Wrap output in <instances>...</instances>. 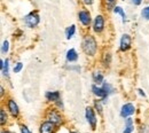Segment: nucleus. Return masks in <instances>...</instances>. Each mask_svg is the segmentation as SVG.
<instances>
[{
	"instance_id": "obj_23",
	"label": "nucleus",
	"mask_w": 149,
	"mask_h": 133,
	"mask_svg": "<svg viewBox=\"0 0 149 133\" xmlns=\"http://www.w3.org/2000/svg\"><path fill=\"white\" fill-rule=\"evenodd\" d=\"M101 86L103 87V90L106 91V93L109 95V96H110V95H112V94H115V92H116L115 87L112 86L110 83H108L107 80H104V83H103V84H102Z\"/></svg>"
},
{
	"instance_id": "obj_31",
	"label": "nucleus",
	"mask_w": 149,
	"mask_h": 133,
	"mask_svg": "<svg viewBox=\"0 0 149 133\" xmlns=\"http://www.w3.org/2000/svg\"><path fill=\"white\" fill-rule=\"evenodd\" d=\"M53 106H55L56 108H57V109H60L61 111H63V110H64V102H63V100H62V99H60V100H58L57 102H55Z\"/></svg>"
},
{
	"instance_id": "obj_13",
	"label": "nucleus",
	"mask_w": 149,
	"mask_h": 133,
	"mask_svg": "<svg viewBox=\"0 0 149 133\" xmlns=\"http://www.w3.org/2000/svg\"><path fill=\"white\" fill-rule=\"evenodd\" d=\"M0 71H1V76L6 79H9V72H10V60L8 57L6 58H1L0 60Z\"/></svg>"
},
{
	"instance_id": "obj_18",
	"label": "nucleus",
	"mask_w": 149,
	"mask_h": 133,
	"mask_svg": "<svg viewBox=\"0 0 149 133\" xmlns=\"http://www.w3.org/2000/svg\"><path fill=\"white\" fill-rule=\"evenodd\" d=\"M112 13H113L115 15H117V16H119V17H120V21H122V23H123V24H125V23L127 22V14H126L125 9H124L122 6L116 5V6H115V8H113V10H112Z\"/></svg>"
},
{
	"instance_id": "obj_5",
	"label": "nucleus",
	"mask_w": 149,
	"mask_h": 133,
	"mask_svg": "<svg viewBox=\"0 0 149 133\" xmlns=\"http://www.w3.org/2000/svg\"><path fill=\"white\" fill-rule=\"evenodd\" d=\"M2 104L5 106V108L7 109L8 114L10 115V117H12L14 120L19 119V117H21V109H19V103L15 101L14 97H12V96H6V99H5V101H3Z\"/></svg>"
},
{
	"instance_id": "obj_29",
	"label": "nucleus",
	"mask_w": 149,
	"mask_h": 133,
	"mask_svg": "<svg viewBox=\"0 0 149 133\" xmlns=\"http://www.w3.org/2000/svg\"><path fill=\"white\" fill-rule=\"evenodd\" d=\"M79 1H80V3H81L84 7L90 8V7H92L94 3H95L96 0H79Z\"/></svg>"
},
{
	"instance_id": "obj_12",
	"label": "nucleus",
	"mask_w": 149,
	"mask_h": 133,
	"mask_svg": "<svg viewBox=\"0 0 149 133\" xmlns=\"http://www.w3.org/2000/svg\"><path fill=\"white\" fill-rule=\"evenodd\" d=\"M112 63V53L109 49H104L100 55V64L103 69H109Z\"/></svg>"
},
{
	"instance_id": "obj_14",
	"label": "nucleus",
	"mask_w": 149,
	"mask_h": 133,
	"mask_svg": "<svg viewBox=\"0 0 149 133\" xmlns=\"http://www.w3.org/2000/svg\"><path fill=\"white\" fill-rule=\"evenodd\" d=\"M60 99H62V94L60 91L54 90V91H46L45 92V100L46 102L51 103V104H54L55 102H57Z\"/></svg>"
},
{
	"instance_id": "obj_33",
	"label": "nucleus",
	"mask_w": 149,
	"mask_h": 133,
	"mask_svg": "<svg viewBox=\"0 0 149 133\" xmlns=\"http://www.w3.org/2000/svg\"><path fill=\"white\" fill-rule=\"evenodd\" d=\"M6 94H7L6 88L3 87V85H0V96H1V99H2V100L5 99V95Z\"/></svg>"
},
{
	"instance_id": "obj_26",
	"label": "nucleus",
	"mask_w": 149,
	"mask_h": 133,
	"mask_svg": "<svg viewBox=\"0 0 149 133\" xmlns=\"http://www.w3.org/2000/svg\"><path fill=\"white\" fill-rule=\"evenodd\" d=\"M141 17H142V19L143 21H147V22H149V5H147V6H145L142 9H141Z\"/></svg>"
},
{
	"instance_id": "obj_17",
	"label": "nucleus",
	"mask_w": 149,
	"mask_h": 133,
	"mask_svg": "<svg viewBox=\"0 0 149 133\" xmlns=\"http://www.w3.org/2000/svg\"><path fill=\"white\" fill-rule=\"evenodd\" d=\"M9 117H10V115L8 114L7 109L2 104L0 108V125H1V127H5L9 124Z\"/></svg>"
},
{
	"instance_id": "obj_25",
	"label": "nucleus",
	"mask_w": 149,
	"mask_h": 133,
	"mask_svg": "<svg viewBox=\"0 0 149 133\" xmlns=\"http://www.w3.org/2000/svg\"><path fill=\"white\" fill-rule=\"evenodd\" d=\"M23 68H24L23 62L17 61V62H15L14 65H13V72H14V74H19V72L23 70Z\"/></svg>"
},
{
	"instance_id": "obj_9",
	"label": "nucleus",
	"mask_w": 149,
	"mask_h": 133,
	"mask_svg": "<svg viewBox=\"0 0 149 133\" xmlns=\"http://www.w3.org/2000/svg\"><path fill=\"white\" fill-rule=\"evenodd\" d=\"M135 113H136V107H135V104L132 103V102H126V103H124V104L120 107V109H119V116H120L123 119L132 117Z\"/></svg>"
},
{
	"instance_id": "obj_6",
	"label": "nucleus",
	"mask_w": 149,
	"mask_h": 133,
	"mask_svg": "<svg viewBox=\"0 0 149 133\" xmlns=\"http://www.w3.org/2000/svg\"><path fill=\"white\" fill-rule=\"evenodd\" d=\"M40 21H41L40 14H39V12H38L37 9L31 10L30 13H28L26 15H24L23 19H22L23 24H24L28 29H31V30L37 29L38 26H39V24H40Z\"/></svg>"
},
{
	"instance_id": "obj_20",
	"label": "nucleus",
	"mask_w": 149,
	"mask_h": 133,
	"mask_svg": "<svg viewBox=\"0 0 149 133\" xmlns=\"http://www.w3.org/2000/svg\"><path fill=\"white\" fill-rule=\"evenodd\" d=\"M77 33V25L76 24H70L65 28L64 30V36H65V39L67 40H71L76 36Z\"/></svg>"
},
{
	"instance_id": "obj_30",
	"label": "nucleus",
	"mask_w": 149,
	"mask_h": 133,
	"mask_svg": "<svg viewBox=\"0 0 149 133\" xmlns=\"http://www.w3.org/2000/svg\"><path fill=\"white\" fill-rule=\"evenodd\" d=\"M138 133H149V124H141Z\"/></svg>"
},
{
	"instance_id": "obj_21",
	"label": "nucleus",
	"mask_w": 149,
	"mask_h": 133,
	"mask_svg": "<svg viewBox=\"0 0 149 133\" xmlns=\"http://www.w3.org/2000/svg\"><path fill=\"white\" fill-rule=\"evenodd\" d=\"M116 5H117V0H101L102 8L108 13H112Z\"/></svg>"
},
{
	"instance_id": "obj_8",
	"label": "nucleus",
	"mask_w": 149,
	"mask_h": 133,
	"mask_svg": "<svg viewBox=\"0 0 149 133\" xmlns=\"http://www.w3.org/2000/svg\"><path fill=\"white\" fill-rule=\"evenodd\" d=\"M132 42H133V39L132 36L127 32H124L120 38H119V46H118V51L120 53H127L132 48Z\"/></svg>"
},
{
	"instance_id": "obj_28",
	"label": "nucleus",
	"mask_w": 149,
	"mask_h": 133,
	"mask_svg": "<svg viewBox=\"0 0 149 133\" xmlns=\"http://www.w3.org/2000/svg\"><path fill=\"white\" fill-rule=\"evenodd\" d=\"M19 133H32V131L30 130V127L26 124H24V123H21L19 124Z\"/></svg>"
},
{
	"instance_id": "obj_22",
	"label": "nucleus",
	"mask_w": 149,
	"mask_h": 133,
	"mask_svg": "<svg viewBox=\"0 0 149 133\" xmlns=\"http://www.w3.org/2000/svg\"><path fill=\"white\" fill-rule=\"evenodd\" d=\"M104 102L101 100V99H94L93 101V107L95 109V111L97 113L99 116H102L103 115V109H104Z\"/></svg>"
},
{
	"instance_id": "obj_10",
	"label": "nucleus",
	"mask_w": 149,
	"mask_h": 133,
	"mask_svg": "<svg viewBox=\"0 0 149 133\" xmlns=\"http://www.w3.org/2000/svg\"><path fill=\"white\" fill-rule=\"evenodd\" d=\"M57 126H56L54 123L47 120V119H42L40 123H39V126H38V133H56L57 131Z\"/></svg>"
},
{
	"instance_id": "obj_15",
	"label": "nucleus",
	"mask_w": 149,
	"mask_h": 133,
	"mask_svg": "<svg viewBox=\"0 0 149 133\" xmlns=\"http://www.w3.org/2000/svg\"><path fill=\"white\" fill-rule=\"evenodd\" d=\"M91 77H92V81L93 84H96V85H102L106 80V77H104V74L101 69H94L91 74Z\"/></svg>"
},
{
	"instance_id": "obj_16",
	"label": "nucleus",
	"mask_w": 149,
	"mask_h": 133,
	"mask_svg": "<svg viewBox=\"0 0 149 133\" xmlns=\"http://www.w3.org/2000/svg\"><path fill=\"white\" fill-rule=\"evenodd\" d=\"M78 58H79V53L77 52V49L74 48V47H71V48H69L67 52H65V62L67 63H76L77 61H78Z\"/></svg>"
},
{
	"instance_id": "obj_2",
	"label": "nucleus",
	"mask_w": 149,
	"mask_h": 133,
	"mask_svg": "<svg viewBox=\"0 0 149 133\" xmlns=\"http://www.w3.org/2000/svg\"><path fill=\"white\" fill-rule=\"evenodd\" d=\"M44 119H47V120L54 123L57 127L63 126L65 123V118L63 116V113L53 104H51L49 107L46 108V110L44 113Z\"/></svg>"
},
{
	"instance_id": "obj_7",
	"label": "nucleus",
	"mask_w": 149,
	"mask_h": 133,
	"mask_svg": "<svg viewBox=\"0 0 149 133\" xmlns=\"http://www.w3.org/2000/svg\"><path fill=\"white\" fill-rule=\"evenodd\" d=\"M85 119L88 124V126L91 127L92 131H95L97 129V124H99V119H97V113L95 111L93 106H87L85 108Z\"/></svg>"
},
{
	"instance_id": "obj_34",
	"label": "nucleus",
	"mask_w": 149,
	"mask_h": 133,
	"mask_svg": "<svg viewBox=\"0 0 149 133\" xmlns=\"http://www.w3.org/2000/svg\"><path fill=\"white\" fill-rule=\"evenodd\" d=\"M136 91H138V94L140 95L141 97H143V99H146V97H147V94H146V92H145V90H143V88H138Z\"/></svg>"
},
{
	"instance_id": "obj_1",
	"label": "nucleus",
	"mask_w": 149,
	"mask_h": 133,
	"mask_svg": "<svg viewBox=\"0 0 149 133\" xmlns=\"http://www.w3.org/2000/svg\"><path fill=\"white\" fill-rule=\"evenodd\" d=\"M80 49L84 55L88 58H94L99 53V41L94 33L85 32L81 41H80Z\"/></svg>"
},
{
	"instance_id": "obj_3",
	"label": "nucleus",
	"mask_w": 149,
	"mask_h": 133,
	"mask_svg": "<svg viewBox=\"0 0 149 133\" xmlns=\"http://www.w3.org/2000/svg\"><path fill=\"white\" fill-rule=\"evenodd\" d=\"M77 21L84 31H88L91 29L92 22H93V16H92L91 10L84 6L80 7L77 12Z\"/></svg>"
},
{
	"instance_id": "obj_35",
	"label": "nucleus",
	"mask_w": 149,
	"mask_h": 133,
	"mask_svg": "<svg viewBox=\"0 0 149 133\" xmlns=\"http://www.w3.org/2000/svg\"><path fill=\"white\" fill-rule=\"evenodd\" d=\"M0 133H12V132H10L9 130H7V129H2V130H1V132H0Z\"/></svg>"
},
{
	"instance_id": "obj_36",
	"label": "nucleus",
	"mask_w": 149,
	"mask_h": 133,
	"mask_svg": "<svg viewBox=\"0 0 149 133\" xmlns=\"http://www.w3.org/2000/svg\"><path fill=\"white\" fill-rule=\"evenodd\" d=\"M69 133H80V132L77 131V130H69Z\"/></svg>"
},
{
	"instance_id": "obj_32",
	"label": "nucleus",
	"mask_w": 149,
	"mask_h": 133,
	"mask_svg": "<svg viewBox=\"0 0 149 133\" xmlns=\"http://www.w3.org/2000/svg\"><path fill=\"white\" fill-rule=\"evenodd\" d=\"M143 1L145 0H130V2L133 5V6H135V7H139V6H141L142 3H143Z\"/></svg>"
},
{
	"instance_id": "obj_24",
	"label": "nucleus",
	"mask_w": 149,
	"mask_h": 133,
	"mask_svg": "<svg viewBox=\"0 0 149 133\" xmlns=\"http://www.w3.org/2000/svg\"><path fill=\"white\" fill-rule=\"evenodd\" d=\"M9 49H10V42L8 39H3L2 40V44H1V54L2 55H7L9 53Z\"/></svg>"
},
{
	"instance_id": "obj_27",
	"label": "nucleus",
	"mask_w": 149,
	"mask_h": 133,
	"mask_svg": "<svg viewBox=\"0 0 149 133\" xmlns=\"http://www.w3.org/2000/svg\"><path fill=\"white\" fill-rule=\"evenodd\" d=\"M68 70H70V71H74V74H80V71H81V68H80V65H78V64H70V65H67L65 67Z\"/></svg>"
},
{
	"instance_id": "obj_19",
	"label": "nucleus",
	"mask_w": 149,
	"mask_h": 133,
	"mask_svg": "<svg viewBox=\"0 0 149 133\" xmlns=\"http://www.w3.org/2000/svg\"><path fill=\"white\" fill-rule=\"evenodd\" d=\"M135 129V124H134V119L132 117L125 118L124 119V127H123V133H133Z\"/></svg>"
},
{
	"instance_id": "obj_11",
	"label": "nucleus",
	"mask_w": 149,
	"mask_h": 133,
	"mask_svg": "<svg viewBox=\"0 0 149 133\" xmlns=\"http://www.w3.org/2000/svg\"><path fill=\"white\" fill-rule=\"evenodd\" d=\"M91 92L92 94L95 96V99H101L104 103H107L109 95L106 93V91L103 90V87L101 85H96V84H92L91 85Z\"/></svg>"
},
{
	"instance_id": "obj_4",
	"label": "nucleus",
	"mask_w": 149,
	"mask_h": 133,
	"mask_svg": "<svg viewBox=\"0 0 149 133\" xmlns=\"http://www.w3.org/2000/svg\"><path fill=\"white\" fill-rule=\"evenodd\" d=\"M107 29V19L106 15L102 13L96 14L93 17V22H92V26H91V31L92 33L96 35V36H101Z\"/></svg>"
}]
</instances>
